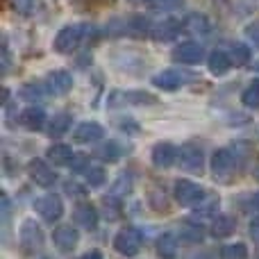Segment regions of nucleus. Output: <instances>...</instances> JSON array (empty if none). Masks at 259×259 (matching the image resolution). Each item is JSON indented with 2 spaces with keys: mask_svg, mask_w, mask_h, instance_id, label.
<instances>
[{
  "mask_svg": "<svg viewBox=\"0 0 259 259\" xmlns=\"http://www.w3.org/2000/svg\"><path fill=\"white\" fill-rule=\"evenodd\" d=\"M141 243H143V234L139 232L137 228H125L114 237V248L125 257L137 255V252L141 250Z\"/></svg>",
  "mask_w": 259,
  "mask_h": 259,
  "instance_id": "7ed1b4c3",
  "label": "nucleus"
},
{
  "mask_svg": "<svg viewBox=\"0 0 259 259\" xmlns=\"http://www.w3.org/2000/svg\"><path fill=\"white\" fill-rule=\"evenodd\" d=\"M175 161H178V150H175L173 143L161 141L152 148V164H155L157 168H168V166H173Z\"/></svg>",
  "mask_w": 259,
  "mask_h": 259,
  "instance_id": "4468645a",
  "label": "nucleus"
},
{
  "mask_svg": "<svg viewBox=\"0 0 259 259\" xmlns=\"http://www.w3.org/2000/svg\"><path fill=\"white\" fill-rule=\"evenodd\" d=\"M71 123H73V118L68 116V114H57V116H55L53 121H50L48 134H50V137H55V139H59L62 134H66V132H68Z\"/></svg>",
  "mask_w": 259,
  "mask_h": 259,
  "instance_id": "393cba45",
  "label": "nucleus"
},
{
  "mask_svg": "<svg viewBox=\"0 0 259 259\" xmlns=\"http://www.w3.org/2000/svg\"><path fill=\"white\" fill-rule=\"evenodd\" d=\"M252 207H255V209L259 211V193H257V196H255V198H252Z\"/></svg>",
  "mask_w": 259,
  "mask_h": 259,
  "instance_id": "c03bdc74",
  "label": "nucleus"
},
{
  "mask_svg": "<svg viewBox=\"0 0 259 259\" xmlns=\"http://www.w3.org/2000/svg\"><path fill=\"white\" fill-rule=\"evenodd\" d=\"M155 100V96L146 94V91H114V94H109L112 107H118V105H150Z\"/></svg>",
  "mask_w": 259,
  "mask_h": 259,
  "instance_id": "9d476101",
  "label": "nucleus"
},
{
  "mask_svg": "<svg viewBox=\"0 0 259 259\" xmlns=\"http://www.w3.org/2000/svg\"><path fill=\"white\" fill-rule=\"evenodd\" d=\"M80 259H103V255H100L98 250H89V252H84Z\"/></svg>",
  "mask_w": 259,
  "mask_h": 259,
  "instance_id": "37998d69",
  "label": "nucleus"
},
{
  "mask_svg": "<svg viewBox=\"0 0 259 259\" xmlns=\"http://www.w3.org/2000/svg\"><path fill=\"white\" fill-rule=\"evenodd\" d=\"M73 3H80V5H105V3H112V0H73Z\"/></svg>",
  "mask_w": 259,
  "mask_h": 259,
  "instance_id": "79ce46f5",
  "label": "nucleus"
},
{
  "mask_svg": "<svg viewBox=\"0 0 259 259\" xmlns=\"http://www.w3.org/2000/svg\"><path fill=\"white\" fill-rule=\"evenodd\" d=\"M73 157H75L73 150L68 146H64V143H55L53 148H48V159L55 166H71Z\"/></svg>",
  "mask_w": 259,
  "mask_h": 259,
  "instance_id": "412c9836",
  "label": "nucleus"
},
{
  "mask_svg": "<svg viewBox=\"0 0 259 259\" xmlns=\"http://www.w3.org/2000/svg\"><path fill=\"white\" fill-rule=\"evenodd\" d=\"M241 103L246 105V107L259 109V80H252L250 84L246 87V91L241 94Z\"/></svg>",
  "mask_w": 259,
  "mask_h": 259,
  "instance_id": "cd10ccee",
  "label": "nucleus"
},
{
  "mask_svg": "<svg viewBox=\"0 0 259 259\" xmlns=\"http://www.w3.org/2000/svg\"><path fill=\"white\" fill-rule=\"evenodd\" d=\"M246 34H248V39H250L252 44H255L257 48H259V25H248Z\"/></svg>",
  "mask_w": 259,
  "mask_h": 259,
  "instance_id": "58836bf2",
  "label": "nucleus"
},
{
  "mask_svg": "<svg viewBox=\"0 0 259 259\" xmlns=\"http://www.w3.org/2000/svg\"><path fill=\"white\" fill-rule=\"evenodd\" d=\"M103 134H105V130L100 127L98 123L84 121L75 127V132H73V141L75 143H94V141H98V139H103Z\"/></svg>",
  "mask_w": 259,
  "mask_h": 259,
  "instance_id": "f3484780",
  "label": "nucleus"
},
{
  "mask_svg": "<svg viewBox=\"0 0 259 259\" xmlns=\"http://www.w3.org/2000/svg\"><path fill=\"white\" fill-rule=\"evenodd\" d=\"M46 94H48L46 82H27V84H23V89H21V98L27 100V103H36V100H41Z\"/></svg>",
  "mask_w": 259,
  "mask_h": 259,
  "instance_id": "5701e85b",
  "label": "nucleus"
},
{
  "mask_svg": "<svg viewBox=\"0 0 259 259\" xmlns=\"http://www.w3.org/2000/svg\"><path fill=\"white\" fill-rule=\"evenodd\" d=\"M230 57H232V64L237 66H246L250 62V48L246 44H234L232 50H230Z\"/></svg>",
  "mask_w": 259,
  "mask_h": 259,
  "instance_id": "7c9ffc66",
  "label": "nucleus"
},
{
  "mask_svg": "<svg viewBox=\"0 0 259 259\" xmlns=\"http://www.w3.org/2000/svg\"><path fill=\"white\" fill-rule=\"evenodd\" d=\"M3 68H5V73H7V68H9V50H7V46H3Z\"/></svg>",
  "mask_w": 259,
  "mask_h": 259,
  "instance_id": "a19ab883",
  "label": "nucleus"
},
{
  "mask_svg": "<svg viewBox=\"0 0 259 259\" xmlns=\"http://www.w3.org/2000/svg\"><path fill=\"white\" fill-rule=\"evenodd\" d=\"M178 164L182 166V170L189 173H200L202 164H205V155H202V148L196 143H184L178 150Z\"/></svg>",
  "mask_w": 259,
  "mask_h": 259,
  "instance_id": "20e7f679",
  "label": "nucleus"
},
{
  "mask_svg": "<svg viewBox=\"0 0 259 259\" xmlns=\"http://www.w3.org/2000/svg\"><path fill=\"white\" fill-rule=\"evenodd\" d=\"M130 191H132V175H130V173H121L116 178V182L112 184V196L123 198V196H127Z\"/></svg>",
  "mask_w": 259,
  "mask_h": 259,
  "instance_id": "c85d7f7f",
  "label": "nucleus"
},
{
  "mask_svg": "<svg viewBox=\"0 0 259 259\" xmlns=\"http://www.w3.org/2000/svg\"><path fill=\"white\" fill-rule=\"evenodd\" d=\"M73 223L82 230H96L98 225V211H96L94 205H77L73 209Z\"/></svg>",
  "mask_w": 259,
  "mask_h": 259,
  "instance_id": "2eb2a0df",
  "label": "nucleus"
},
{
  "mask_svg": "<svg viewBox=\"0 0 259 259\" xmlns=\"http://www.w3.org/2000/svg\"><path fill=\"white\" fill-rule=\"evenodd\" d=\"M180 237H182V241L200 243L202 239H205V232H202V228H198V225H187V228H182Z\"/></svg>",
  "mask_w": 259,
  "mask_h": 259,
  "instance_id": "473e14b6",
  "label": "nucleus"
},
{
  "mask_svg": "<svg viewBox=\"0 0 259 259\" xmlns=\"http://www.w3.org/2000/svg\"><path fill=\"white\" fill-rule=\"evenodd\" d=\"M255 71H259V59H257V62H255Z\"/></svg>",
  "mask_w": 259,
  "mask_h": 259,
  "instance_id": "49530a36",
  "label": "nucleus"
},
{
  "mask_svg": "<svg viewBox=\"0 0 259 259\" xmlns=\"http://www.w3.org/2000/svg\"><path fill=\"white\" fill-rule=\"evenodd\" d=\"M82 175H84V180H87V184L89 187H100V184L107 180V173H105V168L103 166H96V164H89L84 170H82Z\"/></svg>",
  "mask_w": 259,
  "mask_h": 259,
  "instance_id": "a878e982",
  "label": "nucleus"
},
{
  "mask_svg": "<svg viewBox=\"0 0 259 259\" xmlns=\"http://www.w3.org/2000/svg\"><path fill=\"white\" fill-rule=\"evenodd\" d=\"M202 57H205V48L200 44H193V41H187V44H180L178 48H173V59L184 66L200 64Z\"/></svg>",
  "mask_w": 259,
  "mask_h": 259,
  "instance_id": "1a4fd4ad",
  "label": "nucleus"
},
{
  "mask_svg": "<svg viewBox=\"0 0 259 259\" xmlns=\"http://www.w3.org/2000/svg\"><path fill=\"white\" fill-rule=\"evenodd\" d=\"M234 166H237V157L228 148H221V150H216L211 155V173H214L216 180H223L225 182L234 173Z\"/></svg>",
  "mask_w": 259,
  "mask_h": 259,
  "instance_id": "39448f33",
  "label": "nucleus"
},
{
  "mask_svg": "<svg viewBox=\"0 0 259 259\" xmlns=\"http://www.w3.org/2000/svg\"><path fill=\"white\" fill-rule=\"evenodd\" d=\"M21 246L25 252H39L44 248V230L36 221H25L21 225Z\"/></svg>",
  "mask_w": 259,
  "mask_h": 259,
  "instance_id": "0eeeda50",
  "label": "nucleus"
},
{
  "mask_svg": "<svg viewBox=\"0 0 259 259\" xmlns=\"http://www.w3.org/2000/svg\"><path fill=\"white\" fill-rule=\"evenodd\" d=\"M184 27H187L191 34H198V36H205L209 34L211 30V23L205 14H189L187 21H184Z\"/></svg>",
  "mask_w": 259,
  "mask_h": 259,
  "instance_id": "aec40b11",
  "label": "nucleus"
},
{
  "mask_svg": "<svg viewBox=\"0 0 259 259\" xmlns=\"http://www.w3.org/2000/svg\"><path fill=\"white\" fill-rule=\"evenodd\" d=\"M148 205H150L155 211H166L168 209V198H166L164 189L152 187L150 193H148Z\"/></svg>",
  "mask_w": 259,
  "mask_h": 259,
  "instance_id": "bb28decb",
  "label": "nucleus"
},
{
  "mask_svg": "<svg viewBox=\"0 0 259 259\" xmlns=\"http://www.w3.org/2000/svg\"><path fill=\"white\" fill-rule=\"evenodd\" d=\"M46 89L50 96H64L73 89V75L68 71H53L46 77Z\"/></svg>",
  "mask_w": 259,
  "mask_h": 259,
  "instance_id": "f8f14e48",
  "label": "nucleus"
},
{
  "mask_svg": "<svg viewBox=\"0 0 259 259\" xmlns=\"http://www.w3.org/2000/svg\"><path fill=\"white\" fill-rule=\"evenodd\" d=\"M12 5L21 16H32L39 9V0H12Z\"/></svg>",
  "mask_w": 259,
  "mask_h": 259,
  "instance_id": "72a5a7b5",
  "label": "nucleus"
},
{
  "mask_svg": "<svg viewBox=\"0 0 259 259\" xmlns=\"http://www.w3.org/2000/svg\"><path fill=\"white\" fill-rule=\"evenodd\" d=\"M250 234H252V239H257L259 241V216L250 221Z\"/></svg>",
  "mask_w": 259,
  "mask_h": 259,
  "instance_id": "ea45409f",
  "label": "nucleus"
},
{
  "mask_svg": "<svg viewBox=\"0 0 259 259\" xmlns=\"http://www.w3.org/2000/svg\"><path fill=\"white\" fill-rule=\"evenodd\" d=\"M255 178L259 180V164H257V168H255Z\"/></svg>",
  "mask_w": 259,
  "mask_h": 259,
  "instance_id": "a18cd8bd",
  "label": "nucleus"
},
{
  "mask_svg": "<svg viewBox=\"0 0 259 259\" xmlns=\"http://www.w3.org/2000/svg\"><path fill=\"white\" fill-rule=\"evenodd\" d=\"M94 34L96 32L91 25H82V23L66 25L59 30L57 36H55V50H57V53H73L77 46L89 41V36H94Z\"/></svg>",
  "mask_w": 259,
  "mask_h": 259,
  "instance_id": "f257e3e1",
  "label": "nucleus"
},
{
  "mask_svg": "<svg viewBox=\"0 0 259 259\" xmlns=\"http://www.w3.org/2000/svg\"><path fill=\"white\" fill-rule=\"evenodd\" d=\"M64 189H66V193L71 198H82V196H84V189H82L80 184H75V182H66V184H64Z\"/></svg>",
  "mask_w": 259,
  "mask_h": 259,
  "instance_id": "4c0bfd02",
  "label": "nucleus"
},
{
  "mask_svg": "<svg viewBox=\"0 0 259 259\" xmlns=\"http://www.w3.org/2000/svg\"><path fill=\"white\" fill-rule=\"evenodd\" d=\"M173 193H175V200H178L182 207H198L202 200H205V189L193 184V182H189V180L175 182Z\"/></svg>",
  "mask_w": 259,
  "mask_h": 259,
  "instance_id": "f03ea898",
  "label": "nucleus"
},
{
  "mask_svg": "<svg viewBox=\"0 0 259 259\" xmlns=\"http://www.w3.org/2000/svg\"><path fill=\"white\" fill-rule=\"evenodd\" d=\"M132 3H143V0H132Z\"/></svg>",
  "mask_w": 259,
  "mask_h": 259,
  "instance_id": "de8ad7c7",
  "label": "nucleus"
},
{
  "mask_svg": "<svg viewBox=\"0 0 259 259\" xmlns=\"http://www.w3.org/2000/svg\"><path fill=\"white\" fill-rule=\"evenodd\" d=\"M207 66H209V71L214 75H225L230 71V66H232V57L228 53H223V50H214L209 55V59H207Z\"/></svg>",
  "mask_w": 259,
  "mask_h": 259,
  "instance_id": "a211bd4d",
  "label": "nucleus"
},
{
  "mask_svg": "<svg viewBox=\"0 0 259 259\" xmlns=\"http://www.w3.org/2000/svg\"><path fill=\"white\" fill-rule=\"evenodd\" d=\"M221 259H248V248L243 243H230L221 250Z\"/></svg>",
  "mask_w": 259,
  "mask_h": 259,
  "instance_id": "2f4dec72",
  "label": "nucleus"
},
{
  "mask_svg": "<svg viewBox=\"0 0 259 259\" xmlns=\"http://www.w3.org/2000/svg\"><path fill=\"white\" fill-rule=\"evenodd\" d=\"M180 30H182V23L175 21V18H166V21H161V23H157V25H152L150 36H152L155 41H159V44H166V41L178 39Z\"/></svg>",
  "mask_w": 259,
  "mask_h": 259,
  "instance_id": "ddd939ff",
  "label": "nucleus"
},
{
  "mask_svg": "<svg viewBox=\"0 0 259 259\" xmlns=\"http://www.w3.org/2000/svg\"><path fill=\"white\" fill-rule=\"evenodd\" d=\"M103 207H105V219L107 221H116L121 216V198L109 193L107 198H103Z\"/></svg>",
  "mask_w": 259,
  "mask_h": 259,
  "instance_id": "c756f323",
  "label": "nucleus"
},
{
  "mask_svg": "<svg viewBox=\"0 0 259 259\" xmlns=\"http://www.w3.org/2000/svg\"><path fill=\"white\" fill-rule=\"evenodd\" d=\"M191 73H184V71H178V68H166V71L157 73L155 77H152V84L157 87V89H164V91H175L180 89L182 84H187L189 80H191Z\"/></svg>",
  "mask_w": 259,
  "mask_h": 259,
  "instance_id": "423d86ee",
  "label": "nucleus"
},
{
  "mask_svg": "<svg viewBox=\"0 0 259 259\" xmlns=\"http://www.w3.org/2000/svg\"><path fill=\"white\" fill-rule=\"evenodd\" d=\"M184 0H150V5L159 12H170V9H178Z\"/></svg>",
  "mask_w": 259,
  "mask_h": 259,
  "instance_id": "c9c22d12",
  "label": "nucleus"
},
{
  "mask_svg": "<svg viewBox=\"0 0 259 259\" xmlns=\"http://www.w3.org/2000/svg\"><path fill=\"white\" fill-rule=\"evenodd\" d=\"M178 237L175 234H164L157 241V255L161 259H175L178 257Z\"/></svg>",
  "mask_w": 259,
  "mask_h": 259,
  "instance_id": "4be33fe9",
  "label": "nucleus"
},
{
  "mask_svg": "<svg viewBox=\"0 0 259 259\" xmlns=\"http://www.w3.org/2000/svg\"><path fill=\"white\" fill-rule=\"evenodd\" d=\"M98 155L100 157H103V159H109V161H116L118 159V157H121L123 155V150H121V148H118V143H105V146L103 148H100V152H98Z\"/></svg>",
  "mask_w": 259,
  "mask_h": 259,
  "instance_id": "f704fd0d",
  "label": "nucleus"
},
{
  "mask_svg": "<svg viewBox=\"0 0 259 259\" xmlns=\"http://www.w3.org/2000/svg\"><path fill=\"white\" fill-rule=\"evenodd\" d=\"M34 209L44 221L55 223V221L62 216L64 207H62V200H59L55 193H46V196H41V198H36L34 200Z\"/></svg>",
  "mask_w": 259,
  "mask_h": 259,
  "instance_id": "6e6552de",
  "label": "nucleus"
},
{
  "mask_svg": "<svg viewBox=\"0 0 259 259\" xmlns=\"http://www.w3.org/2000/svg\"><path fill=\"white\" fill-rule=\"evenodd\" d=\"M27 173H30L32 182H36L39 187H53L55 180H57L55 170L41 159H32L30 164H27Z\"/></svg>",
  "mask_w": 259,
  "mask_h": 259,
  "instance_id": "9b49d317",
  "label": "nucleus"
},
{
  "mask_svg": "<svg viewBox=\"0 0 259 259\" xmlns=\"http://www.w3.org/2000/svg\"><path fill=\"white\" fill-rule=\"evenodd\" d=\"M53 241L59 250H64V252L73 250L77 246V230L73 225H59L53 232Z\"/></svg>",
  "mask_w": 259,
  "mask_h": 259,
  "instance_id": "dca6fc26",
  "label": "nucleus"
},
{
  "mask_svg": "<svg viewBox=\"0 0 259 259\" xmlns=\"http://www.w3.org/2000/svg\"><path fill=\"white\" fill-rule=\"evenodd\" d=\"M89 164H91V161H89V157H87V155H75V157H73V161H71V170H73V173H82V170H84Z\"/></svg>",
  "mask_w": 259,
  "mask_h": 259,
  "instance_id": "e433bc0d",
  "label": "nucleus"
},
{
  "mask_svg": "<svg viewBox=\"0 0 259 259\" xmlns=\"http://www.w3.org/2000/svg\"><path fill=\"white\" fill-rule=\"evenodd\" d=\"M237 230V221L232 216H219L211 225V234L214 237H230V234Z\"/></svg>",
  "mask_w": 259,
  "mask_h": 259,
  "instance_id": "b1692460",
  "label": "nucleus"
},
{
  "mask_svg": "<svg viewBox=\"0 0 259 259\" xmlns=\"http://www.w3.org/2000/svg\"><path fill=\"white\" fill-rule=\"evenodd\" d=\"M21 125L27 130H41L46 125V114L41 107H27L25 112H21Z\"/></svg>",
  "mask_w": 259,
  "mask_h": 259,
  "instance_id": "6ab92c4d",
  "label": "nucleus"
}]
</instances>
